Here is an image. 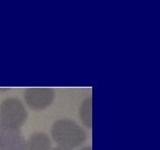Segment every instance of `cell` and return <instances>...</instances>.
Returning <instances> with one entry per match:
<instances>
[{"label":"cell","instance_id":"2","mask_svg":"<svg viewBox=\"0 0 160 150\" xmlns=\"http://www.w3.org/2000/svg\"><path fill=\"white\" fill-rule=\"evenodd\" d=\"M28 119V111L21 100L6 98L0 105V128L20 130Z\"/></svg>","mask_w":160,"mask_h":150},{"label":"cell","instance_id":"6","mask_svg":"<svg viewBox=\"0 0 160 150\" xmlns=\"http://www.w3.org/2000/svg\"><path fill=\"white\" fill-rule=\"evenodd\" d=\"M79 117L83 126L91 129L92 128V99L86 98L79 109Z\"/></svg>","mask_w":160,"mask_h":150},{"label":"cell","instance_id":"3","mask_svg":"<svg viewBox=\"0 0 160 150\" xmlns=\"http://www.w3.org/2000/svg\"><path fill=\"white\" fill-rule=\"evenodd\" d=\"M56 98L52 88H28L25 91V103L31 110H43L51 106Z\"/></svg>","mask_w":160,"mask_h":150},{"label":"cell","instance_id":"7","mask_svg":"<svg viewBox=\"0 0 160 150\" xmlns=\"http://www.w3.org/2000/svg\"><path fill=\"white\" fill-rule=\"evenodd\" d=\"M79 150H92V147L91 146H85V147L80 148Z\"/></svg>","mask_w":160,"mask_h":150},{"label":"cell","instance_id":"5","mask_svg":"<svg viewBox=\"0 0 160 150\" xmlns=\"http://www.w3.org/2000/svg\"><path fill=\"white\" fill-rule=\"evenodd\" d=\"M27 147L28 150H51L52 140L46 132L37 131L27 140Z\"/></svg>","mask_w":160,"mask_h":150},{"label":"cell","instance_id":"1","mask_svg":"<svg viewBox=\"0 0 160 150\" xmlns=\"http://www.w3.org/2000/svg\"><path fill=\"white\" fill-rule=\"evenodd\" d=\"M50 133L51 140L57 143V147L70 150L80 147L87 140L85 129L70 119H59L55 121L51 126Z\"/></svg>","mask_w":160,"mask_h":150},{"label":"cell","instance_id":"8","mask_svg":"<svg viewBox=\"0 0 160 150\" xmlns=\"http://www.w3.org/2000/svg\"><path fill=\"white\" fill-rule=\"evenodd\" d=\"M51 150H70V149H66V148H62V147H55Z\"/></svg>","mask_w":160,"mask_h":150},{"label":"cell","instance_id":"4","mask_svg":"<svg viewBox=\"0 0 160 150\" xmlns=\"http://www.w3.org/2000/svg\"><path fill=\"white\" fill-rule=\"evenodd\" d=\"M0 150H28L27 140L20 130L0 128Z\"/></svg>","mask_w":160,"mask_h":150}]
</instances>
